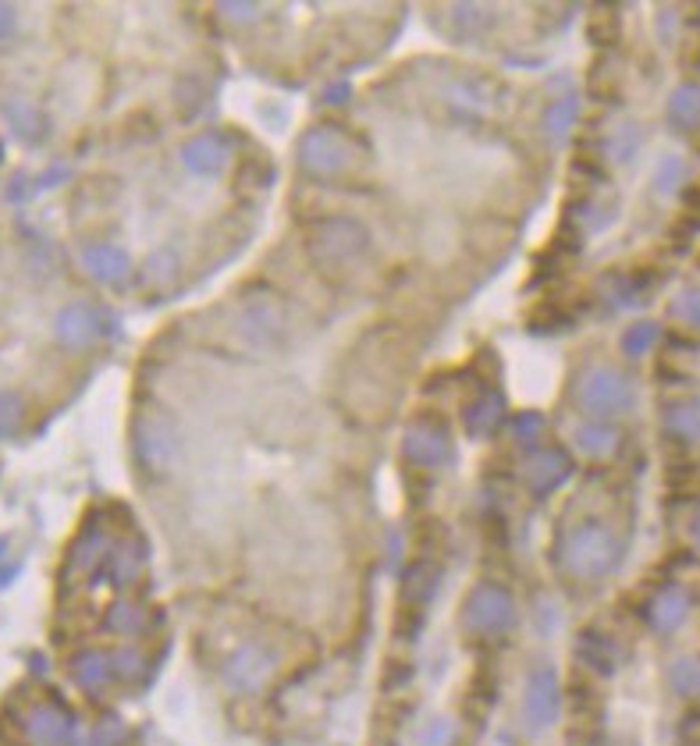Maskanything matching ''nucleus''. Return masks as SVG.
<instances>
[{"label":"nucleus","mask_w":700,"mask_h":746,"mask_svg":"<svg viewBox=\"0 0 700 746\" xmlns=\"http://www.w3.org/2000/svg\"><path fill=\"white\" fill-rule=\"evenodd\" d=\"M299 164L317 179H334L356 164V143L342 129L317 125L299 139Z\"/></svg>","instance_id":"obj_5"},{"label":"nucleus","mask_w":700,"mask_h":746,"mask_svg":"<svg viewBox=\"0 0 700 746\" xmlns=\"http://www.w3.org/2000/svg\"><path fill=\"white\" fill-rule=\"evenodd\" d=\"M658 323L654 320H640V323H629V328L623 331V338H618V345H623V352L629 359H640V356H648V352L654 348L658 342Z\"/></svg>","instance_id":"obj_31"},{"label":"nucleus","mask_w":700,"mask_h":746,"mask_svg":"<svg viewBox=\"0 0 700 746\" xmlns=\"http://www.w3.org/2000/svg\"><path fill=\"white\" fill-rule=\"evenodd\" d=\"M668 686L672 694L683 700H700V658L697 655H683L668 664Z\"/></svg>","instance_id":"obj_26"},{"label":"nucleus","mask_w":700,"mask_h":746,"mask_svg":"<svg viewBox=\"0 0 700 746\" xmlns=\"http://www.w3.org/2000/svg\"><path fill=\"white\" fill-rule=\"evenodd\" d=\"M278 669V655L263 644H242L221 664V680L235 689V694H257L267 686V680Z\"/></svg>","instance_id":"obj_9"},{"label":"nucleus","mask_w":700,"mask_h":746,"mask_svg":"<svg viewBox=\"0 0 700 746\" xmlns=\"http://www.w3.org/2000/svg\"><path fill=\"white\" fill-rule=\"evenodd\" d=\"M683 182H686V160L676 154L662 157V164H658V171H654V193L672 196V193H679Z\"/></svg>","instance_id":"obj_32"},{"label":"nucleus","mask_w":700,"mask_h":746,"mask_svg":"<svg viewBox=\"0 0 700 746\" xmlns=\"http://www.w3.org/2000/svg\"><path fill=\"white\" fill-rule=\"evenodd\" d=\"M463 629L469 636H502L516 626V601L502 583H477L463 601Z\"/></svg>","instance_id":"obj_2"},{"label":"nucleus","mask_w":700,"mask_h":746,"mask_svg":"<svg viewBox=\"0 0 700 746\" xmlns=\"http://www.w3.org/2000/svg\"><path fill=\"white\" fill-rule=\"evenodd\" d=\"M449 19H452V33L463 36V39L480 36L494 22L491 8H480V4H455Z\"/></svg>","instance_id":"obj_30"},{"label":"nucleus","mask_w":700,"mask_h":746,"mask_svg":"<svg viewBox=\"0 0 700 746\" xmlns=\"http://www.w3.org/2000/svg\"><path fill=\"white\" fill-rule=\"evenodd\" d=\"M576 402L590 416H618L637 405V388L615 366H590L576 381Z\"/></svg>","instance_id":"obj_3"},{"label":"nucleus","mask_w":700,"mask_h":746,"mask_svg":"<svg viewBox=\"0 0 700 746\" xmlns=\"http://www.w3.org/2000/svg\"><path fill=\"white\" fill-rule=\"evenodd\" d=\"M402 452L416 466V469H449L455 463V448H452V433L438 419H413L406 427V438H402Z\"/></svg>","instance_id":"obj_8"},{"label":"nucleus","mask_w":700,"mask_h":746,"mask_svg":"<svg viewBox=\"0 0 700 746\" xmlns=\"http://www.w3.org/2000/svg\"><path fill=\"white\" fill-rule=\"evenodd\" d=\"M690 537H693V545L700 548V505H697L693 519H690Z\"/></svg>","instance_id":"obj_45"},{"label":"nucleus","mask_w":700,"mask_h":746,"mask_svg":"<svg viewBox=\"0 0 700 746\" xmlns=\"http://www.w3.org/2000/svg\"><path fill=\"white\" fill-rule=\"evenodd\" d=\"M221 15H224L228 22H257L260 8H257V4H224V8H221Z\"/></svg>","instance_id":"obj_41"},{"label":"nucleus","mask_w":700,"mask_h":746,"mask_svg":"<svg viewBox=\"0 0 700 746\" xmlns=\"http://www.w3.org/2000/svg\"><path fill=\"white\" fill-rule=\"evenodd\" d=\"M576 448L590 458H609L618 448V430L604 424H584L576 427Z\"/></svg>","instance_id":"obj_28"},{"label":"nucleus","mask_w":700,"mask_h":746,"mask_svg":"<svg viewBox=\"0 0 700 746\" xmlns=\"http://www.w3.org/2000/svg\"><path fill=\"white\" fill-rule=\"evenodd\" d=\"M15 25H19L15 8H11V4H0V39H8L11 33H15Z\"/></svg>","instance_id":"obj_42"},{"label":"nucleus","mask_w":700,"mask_h":746,"mask_svg":"<svg viewBox=\"0 0 700 746\" xmlns=\"http://www.w3.org/2000/svg\"><path fill=\"white\" fill-rule=\"evenodd\" d=\"M103 331H107L103 314L89 303H72L53 317V334H58V342L69 348H86L97 342Z\"/></svg>","instance_id":"obj_13"},{"label":"nucleus","mask_w":700,"mask_h":746,"mask_svg":"<svg viewBox=\"0 0 700 746\" xmlns=\"http://www.w3.org/2000/svg\"><path fill=\"white\" fill-rule=\"evenodd\" d=\"M235 328L249 345L271 348L285 338V306L271 292H253L242 298Z\"/></svg>","instance_id":"obj_7"},{"label":"nucleus","mask_w":700,"mask_h":746,"mask_svg":"<svg viewBox=\"0 0 700 746\" xmlns=\"http://www.w3.org/2000/svg\"><path fill=\"white\" fill-rule=\"evenodd\" d=\"M672 317H676L679 323H686V328L700 331V292L697 289H686L679 292L676 298H672Z\"/></svg>","instance_id":"obj_36"},{"label":"nucleus","mask_w":700,"mask_h":746,"mask_svg":"<svg viewBox=\"0 0 700 746\" xmlns=\"http://www.w3.org/2000/svg\"><path fill=\"white\" fill-rule=\"evenodd\" d=\"M452 739V725L444 722V718H438V722H430L423 732H420V746H444Z\"/></svg>","instance_id":"obj_40"},{"label":"nucleus","mask_w":700,"mask_h":746,"mask_svg":"<svg viewBox=\"0 0 700 746\" xmlns=\"http://www.w3.org/2000/svg\"><path fill=\"white\" fill-rule=\"evenodd\" d=\"M143 562H146V554L136 540H118L111 559H107V565H103V576L111 579L118 590H125L143 576Z\"/></svg>","instance_id":"obj_21"},{"label":"nucleus","mask_w":700,"mask_h":746,"mask_svg":"<svg viewBox=\"0 0 700 746\" xmlns=\"http://www.w3.org/2000/svg\"><path fill=\"white\" fill-rule=\"evenodd\" d=\"M668 121L676 129H700V86L683 83L668 97Z\"/></svg>","instance_id":"obj_24"},{"label":"nucleus","mask_w":700,"mask_h":746,"mask_svg":"<svg viewBox=\"0 0 700 746\" xmlns=\"http://www.w3.org/2000/svg\"><path fill=\"white\" fill-rule=\"evenodd\" d=\"M576 118H580V100H576V97H558V100H551V103H548V111H544V118H541L544 135H548L551 143H565V135L573 132Z\"/></svg>","instance_id":"obj_25"},{"label":"nucleus","mask_w":700,"mask_h":746,"mask_svg":"<svg viewBox=\"0 0 700 746\" xmlns=\"http://www.w3.org/2000/svg\"><path fill=\"white\" fill-rule=\"evenodd\" d=\"M69 672H72V683L83 689V694L97 697L114 680V661L107 650H78V655L69 661Z\"/></svg>","instance_id":"obj_16"},{"label":"nucleus","mask_w":700,"mask_h":746,"mask_svg":"<svg viewBox=\"0 0 700 746\" xmlns=\"http://www.w3.org/2000/svg\"><path fill=\"white\" fill-rule=\"evenodd\" d=\"M438 587H441V568L434 562H416L406 568V576H402V601L423 608L434 601Z\"/></svg>","instance_id":"obj_23"},{"label":"nucleus","mask_w":700,"mask_h":746,"mask_svg":"<svg viewBox=\"0 0 700 746\" xmlns=\"http://www.w3.org/2000/svg\"><path fill=\"white\" fill-rule=\"evenodd\" d=\"M4 114L11 121V129H15L22 139L36 143V139H44V135H47V118L39 114V107H33L29 100H8Z\"/></svg>","instance_id":"obj_27"},{"label":"nucleus","mask_w":700,"mask_h":746,"mask_svg":"<svg viewBox=\"0 0 700 746\" xmlns=\"http://www.w3.org/2000/svg\"><path fill=\"white\" fill-rule=\"evenodd\" d=\"M640 143H643L640 129H637V125H623V129H618V132L612 135L609 143H604V149H609V157L618 160V164H629V160L637 157Z\"/></svg>","instance_id":"obj_33"},{"label":"nucleus","mask_w":700,"mask_h":746,"mask_svg":"<svg viewBox=\"0 0 700 746\" xmlns=\"http://www.w3.org/2000/svg\"><path fill=\"white\" fill-rule=\"evenodd\" d=\"M623 554H626V548H623V540H618V534L598 519L573 523L569 530H562L558 545H555L558 568L565 576L584 579V583L612 576L618 562H623Z\"/></svg>","instance_id":"obj_1"},{"label":"nucleus","mask_w":700,"mask_h":746,"mask_svg":"<svg viewBox=\"0 0 700 746\" xmlns=\"http://www.w3.org/2000/svg\"><path fill=\"white\" fill-rule=\"evenodd\" d=\"M643 292H648V284L637 281V278H615V303L618 306H640L643 303Z\"/></svg>","instance_id":"obj_39"},{"label":"nucleus","mask_w":700,"mask_h":746,"mask_svg":"<svg viewBox=\"0 0 700 746\" xmlns=\"http://www.w3.org/2000/svg\"><path fill=\"white\" fill-rule=\"evenodd\" d=\"M505 409H508V402H505L502 391L488 388V391H480V395L466 405L463 424H466L469 433H474V438H488V433H494L498 427L505 424Z\"/></svg>","instance_id":"obj_18"},{"label":"nucleus","mask_w":700,"mask_h":746,"mask_svg":"<svg viewBox=\"0 0 700 746\" xmlns=\"http://www.w3.org/2000/svg\"><path fill=\"white\" fill-rule=\"evenodd\" d=\"M111 661H114V680H139L143 675V655L132 647H121V650H111Z\"/></svg>","instance_id":"obj_37"},{"label":"nucleus","mask_w":700,"mask_h":746,"mask_svg":"<svg viewBox=\"0 0 700 746\" xmlns=\"http://www.w3.org/2000/svg\"><path fill=\"white\" fill-rule=\"evenodd\" d=\"M576 658H580V664H587L590 672L598 675H612L618 669V644L612 640V636H604L601 629H584L580 636H576Z\"/></svg>","instance_id":"obj_20"},{"label":"nucleus","mask_w":700,"mask_h":746,"mask_svg":"<svg viewBox=\"0 0 700 746\" xmlns=\"http://www.w3.org/2000/svg\"><path fill=\"white\" fill-rule=\"evenodd\" d=\"M523 477H527V487L537 498H544L573 477V458L562 448H537L523 466Z\"/></svg>","instance_id":"obj_14"},{"label":"nucleus","mask_w":700,"mask_h":746,"mask_svg":"<svg viewBox=\"0 0 700 746\" xmlns=\"http://www.w3.org/2000/svg\"><path fill=\"white\" fill-rule=\"evenodd\" d=\"M114 545H118V540L107 534L100 523H86L83 534L72 540L69 559H64V579L100 573V568L107 565V559H111Z\"/></svg>","instance_id":"obj_12"},{"label":"nucleus","mask_w":700,"mask_h":746,"mask_svg":"<svg viewBox=\"0 0 700 746\" xmlns=\"http://www.w3.org/2000/svg\"><path fill=\"white\" fill-rule=\"evenodd\" d=\"M69 174H72V171L64 168V164H61V168H53V171H44V179H39V185H36V188H50V185H58L61 179H69Z\"/></svg>","instance_id":"obj_43"},{"label":"nucleus","mask_w":700,"mask_h":746,"mask_svg":"<svg viewBox=\"0 0 700 746\" xmlns=\"http://www.w3.org/2000/svg\"><path fill=\"white\" fill-rule=\"evenodd\" d=\"M370 246V235L367 228L353 217H328V221H320L314 228V235H309L306 249L314 256L317 264L324 267H345V264H356L363 253Z\"/></svg>","instance_id":"obj_4"},{"label":"nucleus","mask_w":700,"mask_h":746,"mask_svg":"<svg viewBox=\"0 0 700 746\" xmlns=\"http://www.w3.org/2000/svg\"><path fill=\"white\" fill-rule=\"evenodd\" d=\"M125 743V725H121V718H103V722L89 732V746H121Z\"/></svg>","instance_id":"obj_38"},{"label":"nucleus","mask_w":700,"mask_h":746,"mask_svg":"<svg viewBox=\"0 0 700 746\" xmlns=\"http://www.w3.org/2000/svg\"><path fill=\"white\" fill-rule=\"evenodd\" d=\"M132 433H136L132 444H136L139 469L146 477H164L174 463V455H179V433H174L171 419L164 413H143Z\"/></svg>","instance_id":"obj_6"},{"label":"nucleus","mask_w":700,"mask_h":746,"mask_svg":"<svg viewBox=\"0 0 700 746\" xmlns=\"http://www.w3.org/2000/svg\"><path fill=\"white\" fill-rule=\"evenodd\" d=\"M22 419H25V402L19 391H0V441L19 433Z\"/></svg>","instance_id":"obj_34"},{"label":"nucleus","mask_w":700,"mask_h":746,"mask_svg":"<svg viewBox=\"0 0 700 746\" xmlns=\"http://www.w3.org/2000/svg\"><path fill=\"white\" fill-rule=\"evenodd\" d=\"M182 164L193 174H204V179L221 174L228 168V143L213 132L196 135V139H188L182 146Z\"/></svg>","instance_id":"obj_17"},{"label":"nucleus","mask_w":700,"mask_h":746,"mask_svg":"<svg viewBox=\"0 0 700 746\" xmlns=\"http://www.w3.org/2000/svg\"><path fill=\"white\" fill-rule=\"evenodd\" d=\"M686 615H690V597H686L683 587H662L654 597H651V604H648V622L658 629V633H672V629H679Z\"/></svg>","instance_id":"obj_19"},{"label":"nucleus","mask_w":700,"mask_h":746,"mask_svg":"<svg viewBox=\"0 0 700 746\" xmlns=\"http://www.w3.org/2000/svg\"><path fill=\"white\" fill-rule=\"evenodd\" d=\"M508 433H513L516 444H537L544 433V416L541 413H516L513 419H508Z\"/></svg>","instance_id":"obj_35"},{"label":"nucleus","mask_w":700,"mask_h":746,"mask_svg":"<svg viewBox=\"0 0 700 746\" xmlns=\"http://www.w3.org/2000/svg\"><path fill=\"white\" fill-rule=\"evenodd\" d=\"M22 573V565H4V568H0V590H4L8 587V583L11 579H15Z\"/></svg>","instance_id":"obj_44"},{"label":"nucleus","mask_w":700,"mask_h":746,"mask_svg":"<svg viewBox=\"0 0 700 746\" xmlns=\"http://www.w3.org/2000/svg\"><path fill=\"white\" fill-rule=\"evenodd\" d=\"M143 622H146V615L136 601H114L103 615V629L114 636H136L143 629Z\"/></svg>","instance_id":"obj_29"},{"label":"nucleus","mask_w":700,"mask_h":746,"mask_svg":"<svg viewBox=\"0 0 700 746\" xmlns=\"http://www.w3.org/2000/svg\"><path fill=\"white\" fill-rule=\"evenodd\" d=\"M4 554H8V537H0V562H4Z\"/></svg>","instance_id":"obj_46"},{"label":"nucleus","mask_w":700,"mask_h":746,"mask_svg":"<svg viewBox=\"0 0 700 746\" xmlns=\"http://www.w3.org/2000/svg\"><path fill=\"white\" fill-rule=\"evenodd\" d=\"M562 714V686H558V672L544 664V669H533L527 689H523V722L530 732H544L558 722Z\"/></svg>","instance_id":"obj_10"},{"label":"nucleus","mask_w":700,"mask_h":746,"mask_svg":"<svg viewBox=\"0 0 700 746\" xmlns=\"http://www.w3.org/2000/svg\"><path fill=\"white\" fill-rule=\"evenodd\" d=\"M78 264L83 270L100 284H121L132 274V260L121 246H111V242H89V246L78 249Z\"/></svg>","instance_id":"obj_15"},{"label":"nucleus","mask_w":700,"mask_h":746,"mask_svg":"<svg viewBox=\"0 0 700 746\" xmlns=\"http://www.w3.org/2000/svg\"><path fill=\"white\" fill-rule=\"evenodd\" d=\"M22 729L36 746H69L75 736V718L61 700H39L25 711Z\"/></svg>","instance_id":"obj_11"},{"label":"nucleus","mask_w":700,"mask_h":746,"mask_svg":"<svg viewBox=\"0 0 700 746\" xmlns=\"http://www.w3.org/2000/svg\"><path fill=\"white\" fill-rule=\"evenodd\" d=\"M662 427L668 438H676L683 444H700V395L672 402L662 416Z\"/></svg>","instance_id":"obj_22"}]
</instances>
